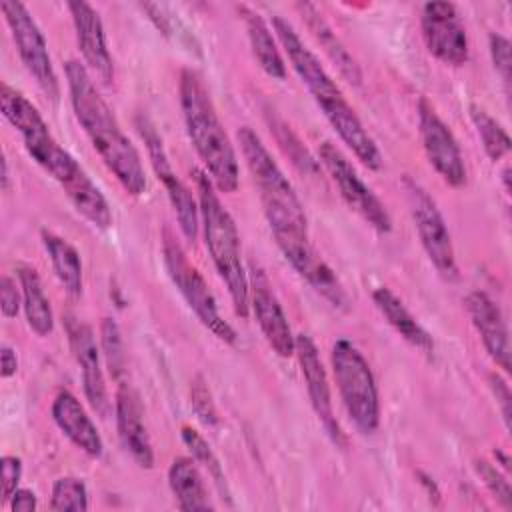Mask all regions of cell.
Listing matches in <instances>:
<instances>
[{
    "mask_svg": "<svg viewBox=\"0 0 512 512\" xmlns=\"http://www.w3.org/2000/svg\"><path fill=\"white\" fill-rule=\"evenodd\" d=\"M488 48H490V56H492L496 72L502 76V82L508 86L510 84V68H512L510 40L506 36H502V34L492 32L488 36Z\"/></svg>",
    "mask_w": 512,
    "mask_h": 512,
    "instance_id": "obj_36",
    "label": "cell"
},
{
    "mask_svg": "<svg viewBox=\"0 0 512 512\" xmlns=\"http://www.w3.org/2000/svg\"><path fill=\"white\" fill-rule=\"evenodd\" d=\"M68 10L76 30V42L84 58L86 70H90L102 84H112L114 62L106 44L104 24L100 14L88 2H68Z\"/></svg>",
    "mask_w": 512,
    "mask_h": 512,
    "instance_id": "obj_19",
    "label": "cell"
},
{
    "mask_svg": "<svg viewBox=\"0 0 512 512\" xmlns=\"http://www.w3.org/2000/svg\"><path fill=\"white\" fill-rule=\"evenodd\" d=\"M464 308L476 328L486 352L506 374L510 372V340L508 326L500 306L482 290H474L464 298Z\"/></svg>",
    "mask_w": 512,
    "mask_h": 512,
    "instance_id": "obj_20",
    "label": "cell"
},
{
    "mask_svg": "<svg viewBox=\"0 0 512 512\" xmlns=\"http://www.w3.org/2000/svg\"><path fill=\"white\" fill-rule=\"evenodd\" d=\"M330 362L342 404L352 424L362 434H374L380 424V400L368 360L350 340L340 338L332 346Z\"/></svg>",
    "mask_w": 512,
    "mask_h": 512,
    "instance_id": "obj_6",
    "label": "cell"
},
{
    "mask_svg": "<svg viewBox=\"0 0 512 512\" xmlns=\"http://www.w3.org/2000/svg\"><path fill=\"white\" fill-rule=\"evenodd\" d=\"M38 506L36 494L28 488H18L10 498V508L14 512H34Z\"/></svg>",
    "mask_w": 512,
    "mask_h": 512,
    "instance_id": "obj_40",
    "label": "cell"
},
{
    "mask_svg": "<svg viewBox=\"0 0 512 512\" xmlns=\"http://www.w3.org/2000/svg\"><path fill=\"white\" fill-rule=\"evenodd\" d=\"M194 184L198 194V210L204 228V242L214 262L218 276L224 280L236 316L250 314V286L248 270L242 262L240 236L234 218L220 202L216 186L204 170H194Z\"/></svg>",
    "mask_w": 512,
    "mask_h": 512,
    "instance_id": "obj_4",
    "label": "cell"
},
{
    "mask_svg": "<svg viewBox=\"0 0 512 512\" xmlns=\"http://www.w3.org/2000/svg\"><path fill=\"white\" fill-rule=\"evenodd\" d=\"M238 12L244 20L246 26V34H248V42L252 48V54L258 62V66L272 78L276 80H284L286 78V64L284 58L280 54V48L272 36V30L268 28L266 20L252 10L250 6H238Z\"/></svg>",
    "mask_w": 512,
    "mask_h": 512,
    "instance_id": "obj_26",
    "label": "cell"
},
{
    "mask_svg": "<svg viewBox=\"0 0 512 512\" xmlns=\"http://www.w3.org/2000/svg\"><path fill=\"white\" fill-rule=\"evenodd\" d=\"M248 286H250V308L256 316V322L268 342V346L280 356L290 358L294 354L296 336L292 334V328L288 324V318L272 292V286L256 264H250L248 270Z\"/></svg>",
    "mask_w": 512,
    "mask_h": 512,
    "instance_id": "obj_15",
    "label": "cell"
},
{
    "mask_svg": "<svg viewBox=\"0 0 512 512\" xmlns=\"http://www.w3.org/2000/svg\"><path fill=\"white\" fill-rule=\"evenodd\" d=\"M52 418L64 436L80 448L90 458H100L104 452L102 436L98 434L92 418L86 414L80 400L68 392L60 390L52 402Z\"/></svg>",
    "mask_w": 512,
    "mask_h": 512,
    "instance_id": "obj_22",
    "label": "cell"
},
{
    "mask_svg": "<svg viewBox=\"0 0 512 512\" xmlns=\"http://www.w3.org/2000/svg\"><path fill=\"white\" fill-rule=\"evenodd\" d=\"M180 436H182V442L186 444V448L192 452V458L208 470V474L212 476V480L216 482L220 492L230 498L228 486H226V476L222 472V464H220L218 456L214 454V450L210 448V444L204 440V436L198 430H194L192 426H182Z\"/></svg>",
    "mask_w": 512,
    "mask_h": 512,
    "instance_id": "obj_31",
    "label": "cell"
},
{
    "mask_svg": "<svg viewBox=\"0 0 512 512\" xmlns=\"http://www.w3.org/2000/svg\"><path fill=\"white\" fill-rule=\"evenodd\" d=\"M270 122V130L276 136V142L280 144V148L284 150V154L292 160V164L306 176L310 178H318L320 176V162L314 160V156L308 152V148L300 142V138L292 132V128L278 118L276 114H272L268 118Z\"/></svg>",
    "mask_w": 512,
    "mask_h": 512,
    "instance_id": "obj_30",
    "label": "cell"
},
{
    "mask_svg": "<svg viewBox=\"0 0 512 512\" xmlns=\"http://www.w3.org/2000/svg\"><path fill=\"white\" fill-rule=\"evenodd\" d=\"M296 10L300 12L302 20L306 22L308 30L312 32L314 40L322 46V50L326 52V56L332 60V64L338 68L340 76L354 84L360 86L362 84V70L358 66V62L354 60V56L346 50V46L340 42V38L336 36V32L330 28V24L322 18V14L318 12V8L310 2H298Z\"/></svg>",
    "mask_w": 512,
    "mask_h": 512,
    "instance_id": "obj_23",
    "label": "cell"
},
{
    "mask_svg": "<svg viewBox=\"0 0 512 512\" xmlns=\"http://www.w3.org/2000/svg\"><path fill=\"white\" fill-rule=\"evenodd\" d=\"M490 388L496 396V400L500 402V410H502V418H504V426L506 430H510V388L506 384L504 378H500L498 374H490L488 378Z\"/></svg>",
    "mask_w": 512,
    "mask_h": 512,
    "instance_id": "obj_39",
    "label": "cell"
},
{
    "mask_svg": "<svg viewBox=\"0 0 512 512\" xmlns=\"http://www.w3.org/2000/svg\"><path fill=\"white\" fill-rule=\"evenodd\" d=\"M16 370H18L16 352L10 346H2V350H0V376L10 378V376L16 374Z\"/></svg>",
    "mask_w": 512,
    "mask_h": 512,
    "instance_id": "obj_41",
    "label": "cell"
},
{
    "mask_svg": "<svg viewBox=\"0 0 512 512\" xmlns=\"http://www.w3.org/2000/svg\"><path fill=\"white\" fill-rule=\"evenodd\" d=\"M2 190H8L10 188V174H8V162L6 158H2Z\"/></svg>",
    "mask_w": 512,
    "mask_h": 512,
    "instance_id": "obj_42",
    "label": "cell"
},
{
    "mask_svg": "<svg viewBox=\"0 0 512 512\" xmlns=\"http://www.w3.org/2000/svg\"><path fill=\"white\" fill-rule=\"evenodd\" d=\"M418 130L422 148L432 168L452 188L466 184V164L458 140L454 138L448 124L438 116L434 106L426 100H418Z\"/></svg>",
    "mask_w": 512,
    "mask_h": 512,
    "instance_id": "obj_13",
    "label": "cell"
},
{
    "mask_svg": "<svg viewBox=\"0 0 512 512\" xmlns=\"http://www.w3.org/2000/svg\"><path fill=\"white\" fill-rule=\"evenodd\" d=\"M66 334H68L72 354L82 372L86 400L98 416L106 418L110 414L112 406H110V398H108V390H106L104 372L100 366V354H98V346L94 340V332L88 324H84L72 316H66Z\"/></svg>",
    "mask_w": 512,
    "mask_h": 512,
    "instance_id": "obj_17",
    "label": "cell"
},
{
    "mask_svg": "<svg viewBox=\"0 0 512 512\" xmlns=\"http://www.w3.org/2000/svg\"><path fill=\"white\" fill-rule=\"evenodd\" d=\"M40 236L62 288L68 296L78 298L82 294V262L76 248L54 232L42 230Z\"/></svg>",
    "mask_w": 512,
    "mask_h": 512,
    "instance_id": "obj_28",
    "label": "cell"
},
{
    "mask_svg": "<svg viewBox=\"0 0 512 512\" xmlns=\"http://www.w3.org/2000/svg\"><path fill=\"white\" fill-rule=\"evenodd\" d=\"M318 160L338 186L344 202L358 216H362L376 232L386 234L392 230V218L382 200L364 184L348 158L332 142H322L318 146Z\"/></svg>",
    "mask_w": 512,
    "mask_h": 512,
    "instance_id": "obj_11",
    "label": "cell"
},
{
    "mask_svg": "<svg viewBox=\"0 0 512 512\" xmlns=\"http://www.w3.org/2000/svg\"><path fill=\"white\" fill-rule=\"evenodd\" d=\"M476 472L486 484V488L492 492V496L502 504V508L512 510V490L506 474L498 470V466L490 464L488 460H476Z\"/></svg>",
    "mask_w": 512,
    "mask_h": 512,
    "instance_id": "obj_34",
    "label": "cell"
},
{
    "mask_svg": "<svg viewBox=\"0 0 512 512\" xmlns=\"http://www.w3.org/2000/svg\"><path fill=\"white\" fill-rule=\"evenodd\" d=\"M470 120L478 132V138L482 142V148L486 152V156L492 162L502 160L508 152H510V136L508 132L502 128L500 122H496L484 108L472 104L470 106Z\"/></svg>",
    "mask_w": 512,
    "mask_h": 512,
    "instance_id": "obj_29",
    "label": "cell"
},
{
    "mask_svg": "<svg viewBox=\"0 0 512 512\" xmlns=\"http://www.w3.org/2000/svg\"><path fill=\"white\" fill-rule=\"evenodd\" d=\"M294 354L298 356V364H300V370H302V376H304V382H306L310 404H312L318 420L322 422L330 440L336 446L344 448L346 446V436H344V432H342V428H340V424L334 416L328 376H326V370H324V364L320 360V352H318L314 340L308 334H298Z\"/></svg>",
    "mask_w": 512,
    "mask_h": 512,
    "instance_id": "obj_16",
    "label": "cell"
},
{
    "mask_svg": "<svg viewBox=\"0 0 512 512\" xmlns=\"http://www.w3.org/2000/svg\"><path fill=\"white\" fill-rule=\"evenodd\" d=\"M178 92L188 138L204 162L208 178L216 190L228 194L234 192L240 180L236 152L202 76L192 68H184L180 72Z\"/></svg>",
    "mask_w": 512,
    "mask_h": 512,
    "instance_id": "obj_3",
    "label": "cell"
},
{
    "mask_svg": "<svg viewBox=\"0 0 512 512\" xmlns=\"http://www.w3.org/2000/svg\"><path fill=\"white\" fill-rule=\"evenodd\" d=\"M136 128H138V132L144 140V146L148 150L152 170H154L156 178L164 184V190H166V194L170 198V204L176 212L178 226H180L182 234L188 240H196L198 226H200V222H198L200 210H198V202H196L194 194L174 172V168L170 164V158L166 154L164 142H162L160 134L156 132V128L152 126V122L148 118H138Z\"/></svg>",
    "mask_w": 512,
    "mask_h": 512,
    "instance_id": "obj_12",
    "label": "cell"
},
{
    "mask_svg": "<svg viewBox=\"0 0 512 512\" xmlns=\"http://www.w3.org/2000/svg\"><path fill=\"white\" fill-rule=\"evenodd\" d=\"M16 272L22 290V308L26 314V322L38 336H48L54 330V314L50 308V300L44 294L42 280L38 272L28 264H18Z\"/></svg>",
    "mask_w": 512,
    "mask_h": 512,
    "instance_id": "obj_27",
    "label": "cell"
},
{
    "mask_svg": "<svg viewBox=\"0 0 512 512\" xmlns=\"http://www.w3.org/2000/svg\"><path fill=\"white\" fill-rule=\"evenodd\" d=\"M50 510L84 512L88 510V490L80 478L62 476L52 486Z\"/></svg>",
    "mask_w": 512,
    "mask_h": 512,
    "instance_id": "obj_32",
    "label": "cell"
},
{
    "mask_svg": "<svg viewBox=\"0 0 512 512\" xmlns=\"http://www.w3.org/2000/svg\"><path fill=\"white\" fill-rule=\"evenodd\" d=\"M168 484L180 510L196 512L214 508L198 462L194 458H176L168 468Z\"/></svg>",
    "mask_w": 512,
    "mask_h": 512,
    "instance_id": "obj_24",
    "label": "cell"
},
{
    "mask_svg": "<svg viewBox=\"0 0 512 512\" xmlns=\"http://www.w3.org/2000/svg\"><path fill=\"white\" fill-rule=\"evenodd\" d=\"M272 28L278 36L280 46L288 54L292 68L296 70L300 80L306 84L308 92L312 94L314 102L318 104V108L322 110L326 120L332 124L338 118L352 112L354 108L348 104V100L344 98L338 84L332 80V76L320 64L316 54L302 42V38L294 30V26L282 16H272Z\"/></svg>",
    "mask_w": 512,
    "mask_h": 512,
    "instance_id": "obj_8",
    "label": "cell"
},
{
    "mask_svg": "<svg viewBox=\"0 0 512 512\" xmlns=\"http://www.w3.org/2000/svg\"><path fill=\"white\" fill-rule=\"evenodd\" d=\"M236 136L246 166L258 188L274 240L308 238L304 208L290 180L284 176L260 136L250 126H242Z\"/></svg>",
    "mask_w": 512,
    "mask_h": 512,
    "instance_id": "obj_5",
    "label": "cell"
},
{
    "mask_svg": "<svg viewBox=\"0 0 512 512\" xmlns=\"http://www.w3.org/2000/svg\"><path fill=\"white\" fill-rule=\"evenodd\" d=\"M502 180H504V190H506V194H510V168H508V166H506L504 172H502Z\"/></svg>",
    "mask_w": 512,
    "mask_h": 512,
    "instance_id": "obj_43",
    "label": "cell"
},
{
    "mask_svg": "<svg viewBox=\"0 0 512 512\" xmlns=\"http://www.w3.org/2000/svg\"><path fill=\"white\" fill-rule=\"evenodd\" d=\"M100 346H102L110 376L120 384L126 372V352H124L120 328L112 318H104L100 324Z\"/></svg>",
    "mask_w": 512,
    "mask_h": 512,
    "instance_id": "obj_33",
    "label": "cell"
},
{
    "mask_svg": "<svg viewBox=\"0 0 512 512\" xmlns=\"http://www.w3.org/2000/svg\"><path fill=\"white\" fill-rule=\"evenodd\" d=\"M22 306V290L10 276L0 278V310L4 318H14Z\"/></svg>",
    "mask_w": 512,
    "mask_h": 512,
    "instance_id": "obj_38",
    "label": "cell"
},
{
    "mask_svg": "<svg viewBox=\"0 0 512 512\" xmlns=\"http://www.w3.org/2000/svg\"><path fill=\"white\" fill-rule=\"evenodd\" d=\"M22 478V460L18 456H2V502L8 504L18 490Z\"/></svg>",
    "mask_w": 512,
    "mask_h": 512,
    "instance_id": "obj_37",
    "label": "cell"
},
{
    "mask_svg": "<svg viewBox=\"0 0 512 512\" xmlns=\"http://www.w3.org/2000/svg\"><path fill=\"white\" fill-rule=\"evenodd\" d=\"M402 184H404L408 204H410V214L426 256L430 258L434 268L440 272V276H444L446 280H456L458 264H456L452 236L434 198L410 176H404Z\"/></svg>",
    "mask_w": 512,
    "mask_h": 512,
    "instance_id": "obj_9",
    "label": "cell"
},
{
    "mask_svg": "<svg viewBox=\"0 0 512 512\" xmlns=\"http://www.w3.org/2000/svg\"><path fill=\"white\" fill-rule=\"evenodd\" d=\"M0 10L6 18V24H8L14 44H16V50H18L20 60L26 66L28 74L36 80L40 90L50 100L56 102L60 96L58 76L52 66L46 38L40 32L38 24L34 22L32 14L28 12V8L22 2H16V0L2 2Z\"/></svg>",
    "mask_w": 512,
    "mask_h": 512,
    "instance_id": "obj_10",
    "label": "cell"
},
{
    "mask_svg": "<svg viewBox=\"0 0 512 512\" xmlns=\"http://www.w3.org/2000/svg\"><path fill=\"white\" fill-rule=\"evenodd\" d=\"M162 254H164V266L168 270L170 280L190 306V310L198 316V320L222 342L236 344V332L234 328L220 316L216 298L210 292L206 280L198 272V268L188 260L184 248L180 242L172 236V232L164 230L162 240Z\"/></svg>",
    "mask_w": 512,
    "mask_h": 512,
    "instance_id": "obj_7",
    "label": "cell"
},
{
    "mask_svg": "<svg viewBox=\"0 0 512 512\" xmlns=\"http://www.w3.org/2000/svg\"><path fill=\"white\" fill-rule=\"evenodd\" d=\"M372 300L380 314L386 318V322L414 348L422 350L424 354L434 352V340L424 330V326L408 312V308L402 304V300L386 286H380L372 292Z\"/></svg>",
    "mask_w": 512,
    "mask_h": 512,
    "instance_id": "obj_25",
    "label": "cell"
},
{
    "mask_svg": "<svg viewBox=\"0 0 512 512\" xmlns=\"http://www.w3.org/2000/svg\"><path fill=\"white\" fill-rule=\"evenodd\" d=\"M190 404H192L196 416L206 426H214L218 422V412H216L210 388H208L206 380L200 374L194 376L192 382H190Z\"/></svg>",
    "mask_w": 512,
    "mask_h": 512,
    "instance_id": "obj_35",
    "label": "cell"
},
{
    "mask_svg": "<svg viewBox=\"0 0 512 512\" xmlns=\"http://www.w3.org/2000/svg\"><path fill=\"white\" fill-rule=\"evenodd\" d=\"M64 72L72 110L86 136L90 138L94 150L100 154L106 168L128 194H144L146 174L140 162V154L122 132L106 100L100 96L90 72L76 60H68L64 64Z\"/></svg>",
    "mask_w": 512,
    "mask_h": 512,
    "instance_id": "obj_2",
    "label": "cell"
},
{
    "mask_svg": "<svg viewBox=\"0 0 512 512\" xmlns=\"http://www.w3.org/2000/svg\"><path fill=\"white\" fill-rule=\"evenodd\" d=\"M116 428L118 436L124 444V448L130 452V456L142 466L152 468L154 466V450L150 444L148 430L144 426V410L142 402L134 388L120 382L116 392Z\"/></svg>",
    "mask_w": 512,
    "mask_h": 512,
    "instance_id": "obj_21",
    "label": "cell"
},
{
    "mask_svg": "<svg viewBox=\"0 0 512 512\" xmlns=\"http://www.w3.org/2000/svg\"><path fill=\"white\" fill-rule=\"evenodd\" d=\"M420 30L434 58L448 66L468 62V34L452 2H426L420 12Z\"/></svg>",
    "mask_w": 512,
    "mask_h": 512,
    "instance_id": "obj_14",
    "label": "cell"
},
{
    "mask_svg": "<svg viewBox=\"0 0 512 512\" xmlns=\"http://www.w3.org/2000/svg\"><path fill=\"white\" fill-rule=\"evenodd\" d=\"M290 266L334 308L346 310L350 300L334 270L316 254L308 238H286L276 242Z\"/></svg>",
    "mask_w": 512,
    "mask_h": 512,
    "instance_id": "obj_18",
    "label": "cell"
},
{
    "mask_svg": "<svg viewBox=\"0 0 512 512\" xmlns=\"http://www.w3.org/2000/svg\"><path fill=\"white\" fill-rule=\"evenodd\" d=\"M0 108L2 116L20 132L30 158L62 186L78 214L100 230L110 228L112 210L104 194L76 162V158L56 142L36 106L16 88L2 84Z\"/></svg>",
    "mask_w": 512,
    "mask_h": 512,
    "instance_id": "obj_1",
    "label": "cell"
}]
</instances>
